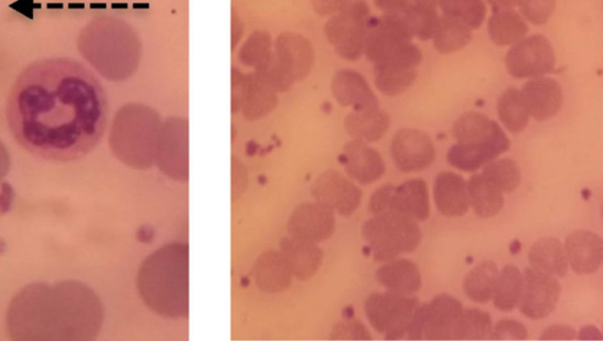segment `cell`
Instances as JSON below:
<instances>
[{"instance_id": "obj_24", "label": "cell", "mask_w": 603, "mask_h": 341, "mask_svg": "<svg viewBox=\"0 0 603 341\" xmlns=\"http://www.w3.org/2000/svg\"><path fill=\"white\" fill-rule=\"evenodd\" d=\"M434 200L443 216L466 215L471 209L467 181L453 172L440 173L434 182Z\"/></svg>"}, {"instance_id": "obj_31", "label": "cell", "mask_w": 603, "mask_h": 341, "mask_svg": "<svg viewBox=\"0 0 603 341\" xmlns=\"http://www.w3.org/2000/svg\"><path fill=\"white\" fill-rule=\"evenodd\" d=\"M470 206L480 219H491L503 211L504 193L482 174L473 175L469 182Z\"/></svg>"}, {"instance_id": "obj_48", "label": "cell", "mask_w": 603, "mask_h": 341, "mask_svg": "<svg viewBox=\"0 0 603 341\" xmlns=\"http://www.w3.org/2000/svg\"><path fill=\"white\" fill-rule=\"evenodd\" d=\"M575 338L577 332L572 327L559 323V326L547 328L540 337V340H574Z\"/></svg>"}, {"instance_id": "obj_4", "label": "cell", "mask_w": 603, "mask_h": 341, "mask_svg": "<svg viewBox=\"0 0 603 341\" xmlns=\"http://www.w3.org/2000/svg\"><path fill=\"white\" fill-rule=\"evenodd\" d=\"M80 55L101 76L111 82L129 79L138 70L142 45L136 31L125 21L100 15L79 33Z\"/></svg>"}, {"instance_id": "obj_41", "label": "cell", "mask_w": 603, "mask_h": 341, "mask_svg": "<svg viewBox=\"0 0 603 341\" xmlns=\"http://www.w3.org/2000/svg\"><path fill=\"white\" fill-rule=\"evenodd\" d=\"M493 329L492 317L477 309L463 310L454 329L453 340H485Z\"/></svg>"}, {"instance_id": "obj_33", "label": "cell", "mask_w": 603, "mask_h": 341, "mask_svg": "<svg viewBox=\"0 0 603 341\" xmlns=\"http://www.w3.org/2000/svg\"><path fill=\"white\" fill-rule=\"evenodd\" d=\"M498 267L494 262L481 263L467 273L463 280V292L474 302L493 300L498 279Z\"/></svg>"}, {"instance_id": "obj_42", "label": "cell", "mask_w": 603, "mask_h": 341, "mask_svg": "<svg viewBox=\"0 0 603 341\" xmlns=\"http://www.w3.org/2000/svg\"><path fill=\"white\" fill-rule=\"evenodd\" d=\"M558 0H520L519 12L528 24L545 25L553 15Z\"/></svg>"}, {"instance_id": "obj_13", "label": "cell", "mask_w": 603, "mask_h": 341, "mask_svg": "<svg viewBox=\"0 0 603 341\" xmlns=\"http://www.w3.org/2000/svg\"><path fill=\"white\" fill-rule=\"evenodd\" d=\"M391 158L400 172L418 173L432 166L437 150L430 136L419 129L402 128L394 135Z\"/></svg>"}, {"instance_id": "obj_50", "label": "cell", "mask_w": 603, "mask_h": 341, "mask_svg": "<svg viewBox=\"0 0 603 341\" xmlns=\"http://www.w3.org/2000/svg\"><path fill=\"white\" fill-rule=\"evenodd\" d=\"M10 167V153L2 141H0V181H3V179L9 174Z\"/></svg>"}, {"instance_id": "obj_2", "label": "cell", "mask_w": 603, "mask_h": 341, "mask_svg": "<svg viewBox=\"0 0 603 341\" xmlns=\"http://www.w3.org/2000/svg\"><path fill=\"white\" fill-rule=\"evenodd\" d=\"M103 319L105 310L89 286L75 280L32 284L11 301L7 330L17 341H91Z\"/></svg>"}, {"instance_id": "obj_23", "label": "cell", "mask_w": 603, "mask_h": 341, "mask_svg": "<svg viewBox=\"0 0 603 341\" xmlns=\"http://www.w3.org/2000/svg\"><path fill=\"white\" fill-rule=\"evenodd\" d=\"M332 92L342 107L354 110L380 107L366 77L354 71L338 72L333 78Z\"/></svg>"}, {"instance_id": "obj_9", "label": "cell", "mask_w": 603, "mask_h": 341, "mask_svg": "<svg viewBox=\"0 0 603 341\" xmlns=\"http://www.w3.org/2000/svg\"><path fill=\"white\" fill-rule=\"evenodd\" d=\"M463 311L461 302L448 295H439L418 307L408 329V340H453L456 322Z\"/></svg>"}, {"instance_id": "obj_5", "label": "cell", "mask_w": 603, "mask_h": 341, "mask_svg": "<svg viewBox=\"0 0 603 341\" xmlns=\"http://www.w3.org/2000/svg\"><path fill=\"white\" fill-rule=\"evenodd\" d=\"M162 122L157 110L143 105L120 108L110 130L114 156L126 166L146 170L154 166Z\"/></svg>"}, {"instance_id": "obj_40", "label": "cell", "mask_w": 603, "mask_h": 341, "mask_svg": "<svg viewBox=\"0 0 603 341\" xmlns=\"http://www.w3.org/2000/svg\"><path fill=\"white\" fill-rule=\"evenodd\" d=\"M412 38L422 42L432 41L441 15L435 8L411 3L403 14Z\"/></svg>"}, {"instance_id": "obj_39", "label": "cell", "mask_w": 603, "mask_h": 341, "mask_svg": "<svg viewBox=\"0 0 603 341\" xmlns=\"http://www.w3.org/2000/svg\"><path fill=\"white\" fill-rule=\"evenodd\" d=\"M481 174L504 194L518 190L523 179L520 166L512 159L493 160Z\"/></svg>"}, {"instance_id": "obj_52", "label": "cell", "mask_w": 603, "mask_h": 341, "mask_svg": "<svg viewBox=\"0 0 603 341\" xmlns=\"http://www.w3.org/2000/svg\"><path fill=\"white\" fill-rule=\"evenodd\" d=\"M580 340H602L603 335L595 327H584L578 337Z\"/></svg>"}, {"instance_id": "obj_47", "label": "cell", "mask_w": 603, "mask_h": 341, "mask_svg": "<svg viewBox=\"0 0 603 341\" xmlns=\"http://www.w3.org/2000/svg\"><path fill=\"white\" fill-rule=\"evenodd\" d=\"M374 4L383 14L403 15L411 0H374Z\"/></svg>"}, {"instance_id": "obj_10", "label": "cell", "mask_w": 603, "mask_h": 341, "mask_svg": "<svg viewBox=\"0 0 603 341\" xmlns=\"http://www.w3.org/2000/svg\"><path fill=\"white\" fill-rule=\"evenodd\" d=\"M419 306L420 300L413 296L374 294L366 300L365 312L375 331L387 340H401Z\"/></svg>"}, {"instance_id": "obj_28", "label": "cell", "mask_w": 603, "mask_h": 341, "mask_svg": "<svg viewBox=\"0 0 603 341\" xmlns=\"http://www.w3.org/2000/svg\"><path fill=\"white\" fill-rule=\"evenodd\" d=\"M390 116L380 107L354 110L346 118V130L353 140L372 143L381 140L390 128Z\"/></svg>"}, {"instance_id": "obj_8", "label": "cell", "mask_w": 603, "mask_h": 341, "mask_svg": "<svg viewBox=\"0 0 603 341\" xmlns=\"http://www.w3.org/2000/svg\"><path fill=\"white\" fill-rule=\"evenodd\" d=\"M370 17L366 0H353L347 8L333 15L325 25V35L338 56L349 62H356L365 56Z\"/></svg>"}, {"instance_id": "obj_25", "label": "cell", "mask_w": 603, "mask_h": 341, "mask_svg": "<svg viewBox=\"0 0 603 341\" xmlns=\"http://www.w3.org/2000/svg\"><path fill=\"white\" fill-rule=\"evenodd\" d=\"M376 280L387 292L411 297L422 287L421 271L416 263L408 259H394L376 270Z\"/></svg>"}, {"instance_id": "obj_45", "label": "cell", "mask_w": 603, "mask_h": 341, "mask_svg": "<svg viewBox=\"0 0 603 341\" xmlns=\"http://www.w3.org/2000/svg\"><path fill=\"white\" fill-rule=\"evenodd\" d=\"M392 184H386L378 189L370 198L368 212L372 216L380 215L388 212L389 199L394 190Z\"/></svg>"}, {"instance_id": "obj_49", "label": "cell", "mask_w": 603, "mask_h": 341, "mask_svg": "<svg viewBox=\"0 0 603 341\" xmlns=\"http://www.w3.org/2000/svg\"><path fill=\"white\" fill-rule=\"evenodd\" d=\"M352 2L353 0H314V8L322 15H334Z\"/></svg>"}, {"instance_id": "obj_6", "label": "cell", "mask_w": 603, "mask_h": 341, "mask_svg": "<svg viewBox=\"0 0 603 341\" xmlns=\"http://www.w3.org/2000/svg\"><path fill=\"white\" fill-rule=\"evenodd\" d=\"M412 39L403 15L370 17L365 56L374 67L413 70L420 66L422 53Z\"/></svg>"}, {"instance_id": "obj_38", "label": "cell", "mask_w": 603, "mask_h": 341, "mask_svg": "<svg viewBox=\"0 0 603 341\" xmlns=\"http://www.w3.org/2000/svg\"><path fill=\"white\" fill-rule=\"evenodd\" d=\"M419 77V67L413 70H385L374 67V82L378 92L396 97L408 92Z\"/></svg>"}, {"instance_id": "obj_14", "label": "cell", "mask_w": 603, "mask_h": 341, "mask_svg": "<svg viewBox=\"0 0 603 341\" xmlns=\"http://www.w3.org/2000/svg\"><path fill=\"white\" fill-rule=\"evenodd\" d=\"M524 287L519 302L520 312L532 320L545 319L557 309L561 285L556 277L526 268L523 273Z\"/></svg>"}, {"instance_id": "obj_46", "label": "cell", "mask_w": 603, "mask_h": 341, "mask_svg": "<svg viewBox=\"0 0 603 341\" xmlns=\"http://www.w3.org/2000/svg\"><path fill=\"white\" fill-rule=\"evenodd\" d=\"M248 184V173L246 167L236 158H233V200L236 201L243 196Z\"/></svg>"}, {"instance_id": "obj_16", "label": "cell", "mask_w": 603, "mask_h": 341, "mask_svg": "<svg viewBox=\"0 0 603 341\" xmlns=\"http://www.w3.org/2000/svg\"><path fill=\"white\" fill-rule=\"evenodd\" d=\"M313 198L342 216L354 214L362 201V191L335 170L323 173L312 187Z\"/></svg>"}, {"instance_id": "obj_37", "label": "cell", "mask_w": 603, "mask_h": 341, "mask_svg": "<svg viewBox=\"0 0 603 341\" xmlns=\"http://www.w3.org/2000/svg\"><path fill=\"white\" fill-rule=\"evenodd\" d=\"M442 15L451 17L471 30H477L487 20L488 8L485 0H441Z\"/></svg>"}, {"instance_id": "obj_43", "label": "cell", "mask_w": 603, "mask_h": 341, "mask_svg": "<svg viewBox=\"0 0 603 341\" xmlns=\"http://www.w3.org/2000/svg\"><path fill=\"white\" fill-rule=\"evenodd\" d=\"M528 331L524 323L512 319L499 320L492 329L491 340H526Z\"/></svg>"}, {"instance_id": "obj_15", "label": "cell", "mask_w": 603, "mask_h": 341, "mask_svg": "<svg viewBox=\"0 0 603 341\" xmlns=\"http://www.w3.org/2000/svg\"><path fill=\"white\" fill-rule=\"evenodd\" d=\"M290 236L320 244L336 231V213L315 201L301 204L288 221Z\"/></svg>"}, {"instance_id": "obj_17", "label": "cell", "mask_w": 603, "mask_h": 341, "mask_svg": "<svg viewBox=\"0 0 603 341\" xmlns=\"http://www.w3.org/2000/svg\"><path fill=\"white\" fill-rule=\"evenodd\" d=\"M453 135L459 145L493 146L506 152L510 140L502 127L485 114L470 111L459 117L453 127Z\"/></svg>"}, {"instance_id": "obj_12", "label": "cell", "mask_w": 603, "mask_h": 341, "mask_svg": "<svg viewBox=\"0 0 603 341\" xmlns=\"http://www.w3.org/2000/svg\"><path fill=\"white\" fill-rule=\"evenodd\" d=\"M154 164L171 180L189 181V124L170 117L162 124Z\"/></svg>"}, {"instance_id": "obj_44", "label": "cell", "mask_w": 603, "mask_h": 341, "mask_svg": "<svg viewBox=\"0 0 603 341\" xmlns=\"http://www.w3.org/2000/svg\"><path fill=\"white\" fill-rule=\"evenodd\" d=\"M331 339L343 340H369L372 335L360 321L348 320L338 322L334 328Z\"/></svg>"}, {"instance_id": "obj_51", "label": "cell", "mask_w": 603, "mask_h": 341, "mask_svg": "<svg viewBox=\"0 0 603 341\" xmlns=\"http://www.w3.org/2000/svg\"><path fill=\"white\" fill-rule=\"evenodd\" d=\"M486 2L495 11L518 8L520 0H486Z\"/></svg>"}, {"instance_id": "obj_27", "label": "cell", "mask_w": 603, "mask_h": 341, "mask_svg": "<svg viewBox=\"0 0 603 341\" xmlns=\"http://www.w3.org/2000/svg\"><path fill=\"white\" fill-rule=\"evenodd\" d=\"M292 277L294 276L281 251L265 253L255 265L256 284L268 294L286 291L291 285Z\"/></svg>"}, {"instance_id": "obj_1", "label": "cell", "mask_w": 603, "mask_h": 341, "mask_svg": "<svg viewBox=\"0 0 603 341\" xmlns=\"http://www.w3.org/2000/svg\"><path fill=\"white\" fill-rule=\"evenodd\" d=\"M109 102L95 74L68 58L42 60L17 77L7 119L14 140L32 156L73 162L105 136Z\"/></svg>"}, {"instance_id": "obj_35", "label": "cell", "mask_w": 603, "mask_h": 341, "mask_svg": "<svg viewBox=\"0 0 603 341\" xmlns=\"http://www.w3.org/2000/svg\"><path fill=\"white\" fill-rule=\"evenodd\" d=\"M473 40V30L451 17L441 15L433 38L438 53L452 55L466 47Z\"/></svg>"}, {"instance_id": "obj_36", "label": "cell", "mask_w": 603, "mask_h": 341, "mask_svg": "<svg viewBox=\"0 0 603 341\" xmlns=\"http://www.w3.org/2000/svg\"><path fill=\"white\" fill-rule=\"evenodd\" d=\"M499 122L512 134H521L529 125L530 116L524 105L520 90L509 88L497 99Z\"/></svg>"}, {"instance_id": "obj_20", "label": "cell", "mask_w": 603, "mask_h": 341, "mask_svg": "<svg viewBox=\"0 0 603 341\" xmlns=\"http://www.w3.org/2000/svg\"><path fill=\"white\" fill-rule=\"evenodd\" d=\"M278 104L272 92L256 75L240 77L233 82V110H243L248 119L261 118L269 114Z\"/></svg>"}, {"instance_id": "obj_7", "label": "cell", "mask_w": 603, "mask_h": 341, "mask_svg": "<svg viewBox=\"0 0 603 341\" xmlns=\"http://www.w3.org/2000/svg\"><path fill=\"white\" fill-rule=\"evenodd\" d=\"M362 237L372 249L375 262L388 263L402 254L416 252L422 242V232L417 221L388 212L372 216L362 227Z\"/></svg>"}, {"instance_id": "obj_30", "label": "cell", "mask_w": 603, "mask_h": 341, "mask_svg": "<svg viewBox=\"0 0 603 341\" xmlns=\"http://www.w3.org/2000/svg\"><path fill=\"white\" fill-rule=\"evenodd\" d=\"M491 41L498 46H512L528 36L529 25L519 11H493L487 24Z\"/></svg>"}, {"instance_id": "obj_34", "label": "cell", "mask_w": 603, "mask_h": 341, "mask_svg": "<svg viewBox=\"0 0 603 341\" xmlns=\"http://www.w3.org/2000/svg\"><path fill=\"white\" fill-rule=\"evenodd\" d=\"M524 287L521 270L507 265L498 273V279L493 297L495 309L502 312H510L519 306Z\"/></svg>"}, {"instance_id": "obj_21", "label": "cell", "mask_w": 603, "mask_h": 341, "mask_svg": "<svg viewBox=\"0 0 603 341\" xmlns=\"http://www.w3.org/2000/svg\"><path fill=\"white\" fill-rule=\"evenodd\" d=\"M568 265L580 276L593 275L603 262V243L600 235L577 231L568 235L563 245Z\"/></svg>"}, {"instance_id": "obj_3", "label": "cell", "mask_w": 603, "mask_h": 341, "mask_svg": "<svg viewBox=\"0 0 603 341\" xmlns=\"http://www.w3.org/2000/svg\"><path fill=\"white\" fill-rule=\"evenodd\" d=\"M137 289L149 309L163 318L189 317V246L172 243L152 253L137 275Z\"/></svg>"}, {"instance_id": "obj_18", "label": "cell", "mask_w": 603, "mask_h": 341, "mask_svg": "<svg viewBox=\"0 0 603 341\" xmlns=\"http://www.w3.org/2000/svg\"><path fill=\"white\" fill-rule=\"evenodd\" d=\"M520 95L530 116L538 122L558 116L563 105L561 84L549 77L529 79L525 83Z\"/></svg>"}, {"instance_id": "obj_26", "label": "cell", "mask_w": 603, "mask_h": 341, "mask_svg": "<svg viewBox=\"0 0 603 341\" xmlns=\"http://www.w3.org/2000/svg\"><path fill=\"white\" fill-rule=\"evenodd\" d=\"M299 280L313 278L321 267L323 254L317 244L290 236L283 238L280 249Z\"/></svg>"}, {"instance_id": "obj_19", "label": "cell", "mask_w": 603, "mask_h": 341, "mask_svg": "<svg viewBox=\"0 0 603 341\" xmlns=\"http://www.w3.org/2000/svg\"><path fill=\"white\" fill-rule=\"evenodd\" d=\"M340 162L352 180L364 185L372 184L386 174V163L381 153L366 142H348L343 148Z\"/></svg>"}, {"instance_id": "obj_29", "label": "cell", "mask_w": 603, "mask_h": 341, "mask_svg": "<svg viewBox=\"0 0 603 341\" xmlns=\"http://www.w3.org/2000/svg\"><path fill=\"white\" fill-rule=\"evenodd\" d=\"M528 263L530 268L556 278H564L570 270L564 246L556 237H545L534 243L528 253Z\"/></svg>"}, {"instance_id": "obj_32", "label": "cell", "mask_w": 603, "mask_h": 341, "mask_svg": "<svg viewBox=\"0 0 603 341\" xmlns=\"http://www.w3.org/2000/svg\"><path fill=\"white\" fill-rule=\"evenodd\" d=\"M503 149L493 146L454 145L448 150L446 161L452 167L466 173H475L505 153Z\"/></svg>"}, {"instance_id": "obj_11", "label": "cell", "mask_w": 603, "mask_h": 341, "mask_svg": "<svg viewBox=\"0 0 603 341\" xmlns=\"http://www.w3.org/2000/svg\"><path fill=\"white\" fill-rule=\"evenodd\" d=\"M505 63L508 74L515 79L546 77L554 71L556 50L543 35L526 36L510 46Z\"/></svg>"}, {"instance_id": "obj_53", "label": "cell", "mask_w": 603, "mask_h": 341, "mask_svg": "<svg viewBox=\"0 0 603 341\" xmlns=\"http://www.w3.org/2000/svg\"><path fill=\"white\" fill-rule=\"evenodd\" d=\"M411 3L438 9L441 0H411Z\"/></svg>"}, {"instance_id": "obj_22", "label": "cell", "mask_w": 603, "mask_h": 341, "mask_svg": "<svg viewBox=\"0 0 603 341\" xmlns=\"http://www.w3.org/2000/svg\"><path fill=\"white\" fill-rule=\"evenodd\" d=\"M388 212L401 214L417 221V223L427 221L430 216V203L426 181L422 179H412L398 187H394L389 199Z\"/></svg>"}]
</instances>
